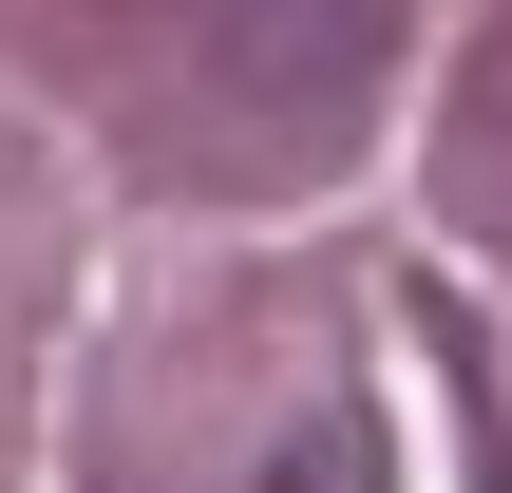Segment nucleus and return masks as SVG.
Instances as JSON below:
<instances>
[{"instance_id":"nucleus-1","label":"nucleus","mask_w":512,"mask_h":493,"mask_svg":"<svg viewBox=\"0 0 512 493\" xmlns=\"http://www.w3.org/2000/svg\"><path fill=\"white\" fill-rule=\"evenodd\" d=\"M494 493H512V475H494Z\"/></svg>"}]
</instances>
